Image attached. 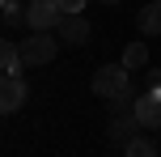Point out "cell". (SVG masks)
<instances>
[{
  "mask_svg": "<svg viewBox=\"0 0 161 157\" xmlns=\"http://www.w3.org/2000/svg\"><path fill=\"white\" fill-rule=\"evenodd\" d=\"M123 64H127L131 72L144 68V64H148V47H144V42H127V47H123Z\"/></svg>",
  "mask_w": 161,
  "mask_h": 157,
  "instance_id": "30bf717a",
  "label": "cell"
},
{
  "mask_svg": "<svg viewBox=\"0 0 161 157\" xmlns=\"http://www.w3.org/2000/svg\"><path fill=\"white\" fill-rule=\"evenodd\" d=\"M85 4H89V0H59L64 13H85Z\"/></svg>",
  "mask_w": 161,
  "mask_h": 157,
  "instance_id": "4fadbf2b",
  "label": "cell"
},
{
  "mask_svg": "<svg viewBox=\"0 0 161 157\" xmlns=\"http://www.w3.org/2000/svg\"><path fill=\"white\" fill-rule=\"evenodd\" d=\"M97 4H119V0H97Z\"/></svg>",
  "mask_w": 161,
  "mask_h": 157,
  "instance_id": "5bb4252c",
  "label": "cell"
},
{
  "mask_svg": "<svg viewBox=\"0 0 161 157\" xmlns=\"http://www.w3.org/2000/svg\"><path fill=\"white\" fill-rule=\"evenodd\" d=\"M25 98H30V89H25V76H4V81H0V110H4V115L21 110V106H25Z\"/></svg>",
  "mask_w": 161,
  "mask_h": 157,
  "instance_id": "5b68a950",
  "label": "cell"
},
{
  "mask_svg": "<svg viewBox=\"0 0 161 157\" xmlns=\"http://www.w3.org/2000/svg\"><path fill=\"white\" fill-rule=\"evenodd\" d=\"M59 55V38L51 30H34L30 38L21 42V59H25V68H42V64H51V59Z\"/></svg>",
  "mask_w": 161,
  "mask_h": 157,
  "instance_id": "7a4b0ae2",
  "label": "cell"
},
{
  "mask_svg": "<svg viewBox=\"0 0 161 157\" xmlns=\"http://www.w3.org/2000/svg\"><path fill=\"white\" fill-rule=\"evenodd\" d=\"M136 127H140V119H136V115H114V119H110V140L123 149V144L136 136Z\"/></svg>",
  "mask_w": 161,
  "mask_h": 157,
  "instance_id": "52a82bcc",
  "label": "cell"
},
{
  "mask_svg": "<svg viewBox=\"0 0 161 157\" xmlns=\"http://www.w3.org/2000/svg\"><path fill=\"white\" fill-rule=\"evenodd\" d=\"M136 119L144 132H157L161 127V89H144L136 98Z\"/></svg>",
  "mask_w": 161,
  "mask_h": 157,
  "instance_id": "277c9868",
  "label": "cell"
},
{
  "mask_svg": "<svg viewBox=\"0 0 161 157\" xmlns=\"http://www.w3.org/2000/svg\"><path fill=\"white\" fill-rule=\"evenodd\" d=\"M25 59H21V47H13V42H0V72L4 76H21Z\"/></svg>",
  "mask_w": 161,
  "mask_h": 157,
  "instance_id": "ba28073f",
  "label": "cell"
},
{
  "mask_svg": "<svg viewBox=\"0 0 161 157\" xmlns=\"http://www.w3.org/2000/svg\"><path fill=\"white\" fill-rule=\"evenodd\" d=\"M93 93L97 98H119V93H131V68L127 64H102L93 72Z\"/></svg>",
  "mask_w": 161,
  "mask_h": 157,
  "instance_id": "6da1fadb",
  "label": "cell"
},
{
  "mask_svg": "<svg viewBox=\"0 0 161 157\" xmlns=\"http://www.w3.org/2000/svg\"><path fill=\"white\" fill-rule=\"evenodd\" d=\"M0 13H4V25H21V21H25L21 0H4V4H0Z\"/></svg>",
  "mask_w": 161,
  "mask_h": 157,
  "instance_id": "7c38bea8",
  "label": "cell"
},
{
  "mask_svg": "<svg viewBox=\"0 0 161 157\" xmlns=\"http://www.w3.org/2000/svg\"><path fill=\"white\" fill-rule=\"evenodd\" d=\"M64 21L59 0H25V25L30 30H55Z\"/></svg>",
  "mask_w": 161,
  "mask_h": 157,
  "instance_id": "3957f363",
  "label": "cell"
},
{
  "mask_svg": "<svg viewBox=\"0 0 161 157\" xmlns=\"http://www.w3.org/2000/svg\"><path fill=\"white\" fill-rule=\"evenodd\" d=\"M55 30H59V42H68V47L89 42V21H85L80 13H64V21H59Z\"/></svg>",
  "mask_w": 161,
  "mask_h": 157,
  "instance_id": "8992f818",
  "label": "cell"
},
{
  "mask_svg": "<svg viewBox=\"0 0 161 157\" xmlns=\"http://www.w3.org/2000/svg\"><path fill=\"white\" fill-rule=\"evenodd\" d=\"M123 153L127 157H153V140H148V136H131V140L123 144Z\"/></svg>",
  "mask_w": 161,
  "mask_h": 157,
  "instance_id": "8fae6325",
  "label": "cell"
},
{
  "mask_svg": "<svg viewBox=\"0 0 161 157\" xmlns=\"http://www.w3.org/2000/svg\"><path fill=\"white\" fill-rule=\"evenodd\" d=\"M136 25H140L144 34H161V0H153V4H144V8H140Z\"/></svg>",
  "mask_w": 161,
  "mask_h": 157,
  "instance_id": "9c48e42d",
  "label": "cell"
}]
</instances>
